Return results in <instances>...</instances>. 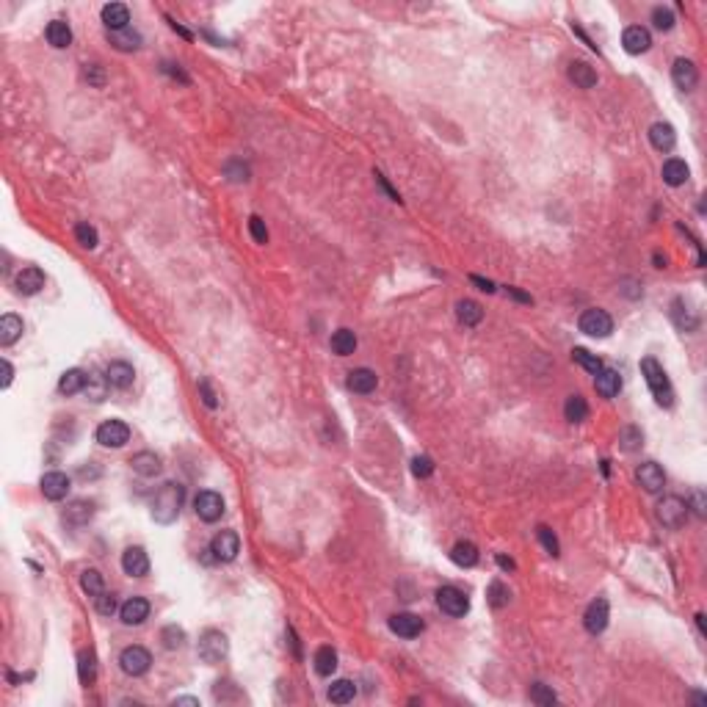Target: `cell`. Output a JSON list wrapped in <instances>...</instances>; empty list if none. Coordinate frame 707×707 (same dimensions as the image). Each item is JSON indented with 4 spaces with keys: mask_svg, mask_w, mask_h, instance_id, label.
I'll return each mask as SVG.
<instances>
[{
    "mask_svg": "<svg viewBox=\"0 0 707 707\" xmlns=\"http://www.w3.org/2000/svg\"><path fill=\"white\" fill-rule=\"evenodd\" d=\"M183 500H185V489L180 483L166 481L152 498V519L161 522V525H171L180 517Z\"/></svg>",
    "mask_w": 707,
    "mask_h": 707,
    "instance_id": "1",
    "label": "cell"
},
{
    "mask_svg": "<svg viewBox=\"0 0 707 707\" xmlns=\"http://www.w3.org/2000/svg\"><path fill=\"white\" fill-rule=\"evenodd\" d=\"M641 373H644V381H647V387L652 390L655 401L669 409L674 403V390H672V381H669L663 365L657 360H652V357H644L641 360Z\"/></svg>",
    "mask_w": 707,
    "mask_h": 707,
    "instance_id": "2",
    "label": "cell"
},
{
    "mask_svg": "<svg viewBox=\"0 0 707 707\" xmlns=\"http://www.w3.org/2000/svg\"><path fill=\"white\" fill-rule=\"evenodd\" d=\"M688 503L677 498V495H669V498H663L660 503H657V519H660V525L663 528H672V531H677L685 525V519H688Z\"/></svg>",
    "mask_w": 707,
    "mask_h": 707,
    "instance_id": "3",
    "label": "cell"
},
{
    "mask_svg": "<svg viewBox=\"0 0 707 707\" xmlns=\"http://www.w3.org/2000/svg\"><path fill=\"white\" fill-rule=\"evenodd\" d=\"M226 652H229V641H226V636L222 630H205L202 636H199V657L205 660V663H222L226 657Z\"/></svg>",
    "mask_w": 707,
    "mask_h": 707,
    "instance_id": "4",
    "label": "cell"
},
{
    "mask_svg": "<svg viewBox=\"0 0 707 707\" xmlns=\"http://www.w3.org/2000/svg\"><path fill=\"white\" fill-rule=\"evenodd\" d=\"M437 605H439L442 614L459 619V616H464L470 611V597L464 594L461 589H456V586H442V589H437Z\"/></svg>",
    "mask_w": 707,
    "mask_h": 707,
    "instance_id": "5",
    "label": "cell"
},
{
    "mask_svg": "<svg viewBox=\"0 0 707 707\" xmlns=\"http://www.w3.org/2000/svg\"><path fill=\"white\" fill-rule=\"evenodd\" d=\"M577 326H580V332L583 335H589V338H608L611 332H614V321H611V315L605 310H586L580 315V321H577Z\"/></svg>",
    "mask_w": 707,
    "mask_h": 707,
    "instance_id": "6",
    "label": "cell"
},
{
    "mask_svg": "<svg viewBox=\"0 0 707 707\" xmlns=\"http://www.w3.org/2000/svg\"><path fill=\"white\" fill-rule=\"evenodd\" d=\"M224 509H226L224 498H222L219 492L205 489V492H199L197 498H194V511H197V517L202 522H216V519H222Z\"/></svg>",
    "mask_w": 707,
    "mask_h": 707,
    "instance_id": "7",
    "label": "cell"
},
{
    "mask_svg": "<svg viewBox=\"0 0 707 707\" xmlns=\"http://www.w3.org/2000/svg\"><path fill=\"white\" fill-rule=\"evenodd\" d=\"M210 553H213V558L222 561V564L235 561L238 553H241V536H238L235 531H219V534L213 536V541H210Z\"/></svg>",
    "mask_w": 707,
    "mask_h": 707,
    "instance_id": "8",
    "label": "cell"
},
{
    "mask_svg": "<svg viewBox=\"0 0 707 707\" xmlns=\"http://www.w3.org/2000/svg\"><path fill=\"white\" fill-rule=\"evenodd\" d=\"M94 437H97V442L103 448H122L130 439V428H127V423H122V420H105V423L97 425Z\"/></svg>",
    "mask_w": 707,
    "mask_h": 707,
    "instance_id": "9",
    "label": "cell"
},
{
    "mask_svg": "<svg viewBox=\"0 0 707 707\" xmlns=\"http://www.w3.org/2000/svg\"><path fill=\"white\" fill-rule=\"evenodd\" d=\"M149 663H152V655L144 650V647H127V650H122L119 655V666H122V672L125 674H130V677H142L149 672Z\"/></svg>",
    "mask_w": 707,
    "mask_h": 707,
    "instance_id": "10",
    "label": "cell"
},
{
    "mask_svg": "<svg viewBox=\"0 0 707 707\" xmlns=\"http://www.w3.org/2000/svg\"><path fill=\"white\" fill-rule=\"evenodd\" d=\"M608 619H611V608H608V599H594L586 614H583V627L592 633V636H599L605 627H608Z\"/></svg>",
    "mask_w": 707,
    "mask_h": 707,
    "instance_id": "11",
    "label": "cell"
},
{
    "mask_svg": "<svg viewBox=\"0 0 707 707\" xmlns=\"http://www.w3.org/2000/svg\"><path fill=\"white\" fill-rule=\"evenodd\" d=\"M622 47L630 56H641L652 47V33L644 25H630L622 33Z\"/></svg>",
    "mask_w": 707,
    "mask_h": 707,
    "instance_id": "12",
    "label": "cell"
},
{
    "mask_svg": "<svg viewBox=\"0 0 707 707\" xmlns=\"http://www.w3.org/2000/svg\"><path fill=\"white\" fill-rule=\"evenodd\" d=\"M636 481H638V486H641L644 492L657 495V492L666 486V476H663V470H660L655 461H644V464L636 470Z\"/></svg>",
    "mask_w": 707,
    "mask_h": 707,
    "instance_id": "13",
    "label": "cell"
},
{
    "mask_svg": "<svg viewBox=\"0 0 707 707\" xmlns=\"http://www.w3.org/2000/svg\"><path fill=\"white\" fill-rule=\"evenodd\" d=\"M672 81H674V86L682 88V91H694L696 84H699V69H696V64L688 61V58H677L674 67H672Z\"/></svg>",
    "mask_w": 707,
    "mask_h": 707,
    "instance_id": "14",
    "label": "cell"
},
{
    "mask_svg": "<svg viewBox=\"0 0 707 707\" xmlns=\"http://www.w3.org/2000/svg\"><path fill=\"white\" fill-rule=\"evenodd\" d=\"M119 616H122V624L127 627H139L149 619V602L144 597H130L122 608H119Z\"/></svg>",
    "mask_w": 707,
    "mask_h": 707,
    "instance_id": "15",
    "label": "cell"
},
{
    "mask_svg": "<svg viewBox=\"0 0 707 707\" xmlns=\"http://www.w3.org/2000/svg\"><path fill=\"white\" fill-rule=\"evenodd\" d=\"M390 630L396 633V636H401V638H418L420 633H423V619L420 616H415V614H393L390 616Z\"/></svg>",
    "mask_w": 707,
    "mask_h": 707,
    "instance_id": "16",
    "label": "cell"
},
{
    "mask_svg": "<svg viewBox=\"0 0 707 707\" xmlns=\"http://www.w3.org/2000/svg\"><path fill=\"white\" fill-rule=\"evenodd\" d=\"M39 489H42V495L47 500H64L69 495V476H64L58 470L56 473H45L42 481H39Z\"/></svg>",
    "mask_w": 707,
    "mask_h": 707,
    "instance_id": "17",
    "label": "cell"
},
{
    "mask_svg": "<svg viewBox=\"0 0 707 707\" xmlns=\"http://www.w3.org/2000/svg\"><path fill=\"white\" fill-rule=\"evenodd\" d=\"M91 517H94V503L91 500H72L64 514H61V519L69 525V528H84L91 522Z\"/></svg>",
    "mask_w": 707,
    "mask_h": 707,
    "instance_id": "18",
    "label": "cell"
},
{
    "mask_svg": "<svg viewBox=\"0 0 707 707\" xmlns=\"http://www.w3.org/2000/svg\"><path fill=\"white\" fill-rule=\"evenodd\" d=\"M122 569H125V575H130V577H144V575L149 572V558H146L144 547H127V550L122 553Z\"/></svg>",
    "mask_w": 707,
    "mask_h": 707,
    "instance_id": "19",
    "label": "cell"
},
{
    "mask_svg": "<svg viewBox=\"0 0 707 707\" xmlns=\"http://www.w3.org/2000/svg\"><path fill=\"white\" fill-rule=\"evenodd\" d=\"M130 467H133V473L136 476H142V478H155L161 470H163V461H161V456L152 451H142L136 453L133 459H130Z\"/></svg>",
    "mask_w": 707,
    "mask_h": 707,
    "instance_id": "20",
    "label": "cell"
},
{
    "mask_svg": "<svg viewBox=\"0 0 707 707\" xmlns=\"http://www.w3.org/2000/svg\"><path fill=\"white\" fill-rule=\"evenodd\" d=\"M14 287H17V293H23V296H36V293L45 287V274H42V268H36V265L23 268V271L17 274V280H14Z\"/></svg>",
    "mask_w": 707,
    "mask_h": 707,
    "instance_id": "21",
    "label": "cell"
},
{
    "mask_svg": "<svg viewBox=\"0 0 707 707\" xmlns=\"http://www.w3.org/2000/svg\"><path fill=\"white\" fill-rule=\"evenodd\" d=\"M650 144L657 152H672L677 144V133L669 122H655L650 127Z\"/></svg>",
    "mask_w": 707,
    "mask_h": 707,
    "instance_id": "22",
    "label": "cell"
},
{
    "mask_svg": "<svg viewBox=\"0 0 707 707\" xmlns=\"http://www.w3.org/2000/svg\"><path fill=\"white\" fill-rule=\"evenodd\" d=\"M103 23H105L108 33L125 30L127 23H130V8L125 3H108V6H103Z\"/></svg>",
    "mask_w": 707,
    "mask_h": 707,
    "instance_id": "23",
    "label": "cell"
},
{
    "mask_svg": "<svg viewBox=\"0 0 707 707\" xmlns=\"http://www.w3.org/2000/svg\"><path fill=\"white\" fill-rule=\"evenodd\" d=\"M660 177H663V183H666V185L679 188V185H685V183H688L691 169H688V163H685V161H679V158H669V161L663 163V169H660Z\"/></svg>",
    "mask_w": 707,
    "mask_h": 707,
    "instance_id": "24",
    "label": "cell"
},
{
    "mask_svg": "<svg viewBox=\"0 0 707 707\" xmlns=\"http://www.w3.org/2000/svg\"><path fill=\"white\" fill-rule=\"evenodd\" d=\"M376 384H379L376 370L357 368L348 373V390H354V393H360V396H370V393L376 390Z\"/></svg>",
    "mask_w": 707,
    "mask_h": 707,
    "instance_id": "25",
    "label": "cell"
},
{
    "mask_svg": "<svg viewBox=\"0 0 707 707\" xmlns=\"http://www.w3.org/2000/svg\"><path fill=\"white\" fill-rule=\"evenodd\" d=\"M594 387H597V393L602 398H614V396H619V390H622V376H619V370H614V368H602L599 373H597V379H594Z\"/></svg>",
    "mask_w": 707,
    "mask_h": 707,
    "instance_id": "26",
    "label": "cell"
},
{
    "mask_svg": "<svg viewBox=\"0 0 707 707\" xmlns=\"http://www.w3.org/2000/svg\"><path fill=\"white\" fill-rule=\"evenodd\" d=\"M105 379L116 390H127L133 384V379H136V370H133V365H127V362H111L105 368Z\"/></svg>",
    "mask_w": 707,
    "mask_h": 707,
    "instance_id": "27",
    "label": "cell"
},
{
    "mask_svg": "<svg viewBox=\"0 0 707 707\" xmlns=\"http://www.w3.org/2000/svg\"><path fill=\"white\" fill-rule=\"evenodd\" d=\"M672 318H674L677 329H682V332H696V326H699L696 312L691 310L682 299H674V301H672Z\"/></svg>",
    "mask_w": 707,
    "mask_h": 707,
    "instance_id": "28",
    "label": "cell"
},
{
    "mask_svg": "<svg viewBox=\"0 0 707 707\" xmlns=\"http://www.w3.org/2000/svg\"><path fill=\"white\" fill-rule=\"evenodd\" d=\"M569 81L577 86V88H594L597 86L594 67H589L586 61H572L569 64Z\"/></svg>",
    "mask_w": 707,
    "mask_h": 707,
    "instance_id": "29",
    "label": "cell"
},
{
    "mask_svg": "<svg viewBox=\"0 0 707 707\" xmlns=\"http://www.w3.org/2000/svg\"><path fill=\"white\" fill-rule=\"evenodd\" d=\"M456 318H459V323L461 326H467V329H473V326H478L483 318V310L478 301H473V299H461L459 304H456Z\"/></svg>",
    "mask_w": 707,
    "mask_h": 707,
    "instance_id": "30",
    "label": "cell"
},
{
    "mask_svg": "<svg viewBox=\"0 0 707 707\" xmlns=\"http://www.w3.org/2000/svg\"><path fill=\"white\" fill-rule=\"evenodd\" d=\"M45 36H47V45H53L56 50H64V47H69V45H72V28H69L64 20H53V23H47Z\"/></svg>",
    "mask_w": 707,
    "mask_h": 707,
    "instance_id": "31",
    "label": "cell"
},
{
    "mask_svg": "<svg viewBox=\"0 0 707 707\" xmlns=\"http://www.w3.org/2000/svg\"><path fill=\"white\" fill-rule=\"evenodd\" d=\"M451 561L461 569H470V566L478 564V547L473 541H456L451 550Z\"/></svg>",
    "mask_w": 707,
    "mask_h": 707,
    "instance_id": "32",
    "label": "cell"
},
{
    "mask_svg": "<svg viewBox=\"0 0 707 707\" xmlns=\"http://www.w3.org/2000/svg\"><path fill=\"white\" fill-rule=\"evenodd\" d=\"M86 381H88V373H84L81 368L64 370V373H61V379H58V390H61L64 396H75V393H81V390H84Z\"/></svg>",
    "mask_w": 707,
    "mask_h": 707,
    "instance_id": "33",
    "label": "cell"
},
{
    "mask_svg": "<svg viewBox=\"0 0 707 707\" xmlns=\"http://www.w3.org/2000/svg\"><path fill=\"white\" fill-rule=\"evenodd\" d=\"M23 318L17 315H3L0 318V345H14L17 340L23 338Z\"/></svg>",
    "mask_w": 707,
    "mask_h": 707,
    "instance_id": "34",
    "label": "cell"
},
{
    "mask_svg": "<svg viewBox=\"0 0 707 707\" xmlns=\"http://www.w3.org/2000/svg\"><path fill=\"white\" fill-rule=\"evenodd\" d=\"M312 666H315V672L321 677H332L335 669H338V652L332 647H318L315 657H312Z\"/></svg>",
    "mask_w": 707,
    "mask_h": 707,
    "instance_id": "35",
    "label": "cell"
},
{
    "mask_svg": "<svg viewBox=\"0 0 707 707\" xmlns=\"http://www.w3.org/2000/svg\"><path fill=\"white\" fill-rule=\"evenodd\" d=\"M329 702H335V705H348L354 696H357V685L351 682V679H338V682H332L329 685Z\"/></svg>",
    "mask_w": 707,
    "mask_h": 707,
    "instance_id": "36",
    "label": "cell"
},
{
    "mask_svg": "<svg viewBox=\"0 0 707 707\" xmlns=\"http://www.w3.org/2000/svg\"><path fill=\"white\" fill-rule=\"evenodd\" d=\"M332 351H335L338 357L354 354V351H357V335H354L351 329H338V332L332 335Z\"/></svg>",
    "mask_w": 707,
    "mask_h": 707,
    "instance_id": "37",
    "label": "cell"
},
{
    "mask_svg": "<svg viewBox=\"0 0 707 707\" xmlns=\"http://www.w3.org/2000/svg\"><path fill=\"white\" fill-rule=\"evenodd\" d=\"M78 677L84 685H91L97 679V657L91 650H84L78 655Z\"/></svg>",
    "mask_w": 707,
    "mask_h": 707,
    "instance_id": "38",
    "label": "cell"
},
{
    "mask_svg": "<svg viewBox=\"0 0 707 707\" xmlns=\"http://www.w3.org/2000/svg\"><path fill=\"white\" fill-rule=\"evenodd\" d=\"M564 415L569 423H583L589 418V403L580 396H569L564 403Z\"/></svg>",
    "mask_w": 707,
    "mask_h": 707,
    "instance_id": "39",
    "label": "cell"
},
{
    "mask_svg": "<svg viewBox=\"0 0 707 707\" xmlns=\"http://www.w3.org/2000/svg\"><path fill=\"white\" fill-rule=\"evenodd\" d=\"M108 42H111L116 50H136L142 45V36L136 30L125 28V30H113L108 33Z\"/></svg>",
    "mask_w": 707,
    "mask_h": 707,
    "instance_id": "40",
    "label": "cell"
},
{
    "mask_svg": "<svg viewBox=\"0 0 707 707\" xmlns=\"http://www.w3.org/2000/svg\"><path fill=\"white\" fill-rule=\"evenodd\" d=\"M81 589H84L88 597H100L105 592V580L97 569H84L81 572Z\"/></svg>",
    "mask_w": 707,
    "mask_h": 707,
    "instance_id": "41",
    "label": "cell"
},
{
    "mask_svg": "<svg viewBox=\"0 0 707 707\" xmlns=\"http://www.w3.org/2000/svg\"><path fill=\"white\" fill-rule=\"evenodd\" d=\"M641 445H644V434H641V428H636V425H627V428H622V431H619V448H622L624 453L638 451Z\"/></svg>",
    "mask_w": 707,
    "mask_h": 707,
    "instance_id": "42",
    "label": "cell"
},
{
    "mask_svg": "<svg viewBox=\"0 0 707 707\" xmlns=\"http://www.w3.org/2000/svg\"><path fill=\"white\" fill-rule=\"evenodd\" d=\"M486 599H489V605H492V608H498V611H500V608H506V605H509L511 592L503 586V583H500V580H492V583H489V589H486Z\"/></svg>",
    "mask_w": 707,
    "mask_h": 707,
    "instance_id": "43",
    "label": "cell"
},
{
    "mask_svg": "<svg viewBox=\"0 0 707 707\" xmlns=\"http://www.w3.org/2000/svg\"><path fill=\"white\" fill-rule=\"evenodd\" d=\"M572 360L580 365V368H586L589 373H599L602 370V362H599V357L597 354H592V351H586V348H575L572 351Z\"/></svg>",
    "mask_w": 707,
    "mask_h": 707,
    "instance_id": "44",
    "label": "cell"
},
{
    "mask_svg": "<svg viewBox=\"0 0 707 707\" xmlns=\"http://www.w3.org/2000/svg\"><path fill=\"white\" fill-rule=\"evenodd\" d=\"M75 241H78L84 249H94V246L100 243V235H97V229L88 224V222H81V224L75 226Z\"/></svg>",
    "mask_w": 707,
    "mask_h": 707,
    "instance_id": "45",
    "label": "cell"
},
{
    "mask_svg": "<svg viewBox=\"0 0 707 707\" xmlns=\"http://www.w3.org/2000/svg\"><path fill=\"white\" fill-rule=\"evenodd\" d=\"M161 641H163V647H166V650H180V647L185 644V630H183V627H177V624H169V627H163Z\"/></svg>",
    "mask_w": 707,
    "mask_h": 707,
    "instance_id": "46",
    "label": "cell"
},
{
    "mask_svg": "<svg viewBox=\"0 0 707 707\" xmlns=\"http://www.w3.org/2000/svg\"><path fill=\"white\" fill-rule=\"evenodd\" d=\"M105 387H108V379H105V376H88L84 393L91 398V401H103V398H105Z\"/></svg>",
    "mask_w": 707,
    "mask_h": 707,
    "instance_id": "47",
    "label": "cell"
},
{
    "mask_svg": "<svg viewBox=\"0 0 707 707\" xmlns=\"http://www.w3.org/2000/svg\"><path fill=\"white\" fill-rule=\"evenodd\" d=\"M556 699H558V696H556L547 685H541V682H534V685H531V702L547 707V705H556Z\"/></svg>",
    "mask_w": 707,
    "mask_h": 707,
    "instance_id": "48",
    "label": "cell"
},
{
    "mask_svg": "<svg viewBox=\"0 0 707 707\" xmlns=\"http://www.w3.org/2000/svg\"><path fill=\"white\" fill-rule=\"evenodd\" d=\"M652 23H655V28L657 30H672L674 28V11H672V8L657 6V8L652 11Z\"/></svg>",
    "mask_w": 707,
    "mask_h": 707,
    "instance_id": "49",
    "label": "cell"
},
{
    "mask_svg": "<svg viewBox=\"0 0 707 707\" xmlns=\"http://www.w3.org/2000/svg\"><path fill=\"white\" fill-rule=\"evenodd\" d=\"M536 536H539V541L544 544V550L550 553V556H558V539H556V534L550 531V528H544V525H539V531H536Z\"/></svg>",
    "mask_w": 707,
    "mask_h": 707,
    "instance_id": "50",
    "label": "cell"
},
{
    "mask_svg": "<svg viewBox=\"0 0 707 707\" xmlns=\"http://www.w3.org/2000/svg\"><path fill=\"white\" fill-rule=\"evenodd\" d=\"M412 473H415L418 478H428V476L434 473V461H431L428 456H415V459H412Z\"/></svg>",
    "mask_w": 707,
    "mask_h": 707,
    "instance_id": "51",
    "label": "cell"
},
{
    "mask_svg": "<svg viewBox=\"0 0 707 707\" xmlns=\"http://www.w3.org/2000/svg\"><path fill=\"white\" fill-rule=\"evenodd\" d=\"M249 232H252V238H255L257 243H268V229H265V222L260 216L249 219Z\"/></svg>",
    "mask_w": 707,
    "mask_h": 707,
    "instance_id": "52",
    "label": "cell"
},
{
    "mask_svg": "<svg viewBox=\"0 0 707 707\" xmlns=\"http://www.w3.org/2000/svg\"><path fill=\"white\" fill-rule=\"evenodd\" d=\"M94 602H97V614H103V616H111L113 611H116V597L108 594V592L94 597Z\"/></svg>",
    "mask_w": 707,
    "mask_h": 707,
    "instance_id": "53",
    "label": "cell"
},
{
    "mask_svg": "<svg viewBox=\"0 0 707 707\" xmlns=\"http://www.w3.org/2000/svg\"><path fill=\"white\" fill-rule=\"evenodd\" d=\"M84 78L91 86H103V84H105V75H103V67H100V64H86Z\"/></svg>",
    "mask_w": 707,
    "mask_h": 707,
    "instance_id": "54",
    "label": "cell"
},
{
    "mask_svg": "<svg viewBox=\"0 0 707 707\" xmlns=\"http://www.w3.org/2000/svg\"><path fill=\"white\" fill-rule=\"evenodd\" d=\"M199 393H202V401H205V406H207V409H216V403H219V401H216L213 390H210V384H207L205 379L199 381Z\"/></svg>",
    "mask_w": 707,
    "mask_h": 707,
    "instance_id": "55",
    "label": "cell"
},
{
    "mask_svg": "<svg viewBox=\"0 0 707 707\" xmlns=\"http://www.w3.org/2000/svg\"><path fill=\"white\" fill-rule=\"evenodd\" d=\"M376 183H379V185H381V188H384V194H387V197L393 199V202H401V197H398L396 191H393V188H390V185H387V180H384V177H381V174H379V171H376Z\"/></svg>",
    "mask_w": 707,
    "mask_h": 707,
    "instance_id": "56",
    "label": "cell"
},
{
    "mask_svg": "<svg viewBox=\"0 0 707 707\" xmlns=\"http://www.w3.org/2000/svg\"><path fill=\"white\" fill-rule=\"evenodd\" d=\"M11 379H14V368H11V362H8V360H3V387H8V384H11Z\"/></svg>",
    "mask_w": 707,
    "mask_h": 707,
    "instance_id": "57",
    "label": "cell"
},
{
    "mask_svg": "<svg viewBox=\"0 0 707 707\" xmlns=\"http://www.w3.org/2000/svg\"><path fill=\"white\" fill-rule=\"evenodd\" d=\"M694 511L699 517H705V495L702 492H694Z\"/></svg>",
    "mask_w": 707,
    "mask_h": 707,
    "instance_id": "58",
    "label": "cell"
},
{
    "mask_svg": "<svg viewBox=\"0 0 707 707\" xmlns=\"http://www.w3.org/2000/svg\"><path fill=\"white\" fill-rule=\"evenodd\" d=\"M470 282L478 284V287H481L483 293H495V284L489 282V280H481V277H470Z\"/></svg>",
    "mask_w": 707,
    "mask_h": 707,
    "instance_id": "59",
    "label": "cell"
},
{
    "mask_svg": "<svg viewBox=\"0 0 707 707\" xmlns=\"http://www.w3.org/2000/svg\"><path fill=\"white\" fill-rule=\"evenodd\" d=\"M174 705H191V707H199V699H194V696H177V699H174Z\"/></svg>",
    "mask_w": 707,
    "mask_h": 707,
    "instance_id": "60",
    "label": "cell"
},
{
    "mask_svg": "<svg viewBox=\"0 0 707 707\" xmlns=\"http://www.w3.org/2000/svg\"><path fill=\"white\" fill-rule=\"evenodd\" d=\"M509 293L514 296V299H519V301H531V296H525V293H519L517 287H509Z\"/></svg>",
    "mask_w": 707,
    "mask_h": 707,
    "instance_id": "61",
    "label": "cell"
},
{
    "mask_svg": "<svg viewBox=\"0 0 707 707\" xmlns=\"http://www.w3.org/2000/svg\"><path fill=\"white\" fill-rule=\"evenodd\" d=\"M498 564L503 566V569H514V561H511V558H506V556H498Z\"/></svg>",
    "mask_w": 707,
    "mask_h": 707,
    "instance_id": "62",
    "label": "cell"
}]
</instances>
